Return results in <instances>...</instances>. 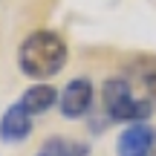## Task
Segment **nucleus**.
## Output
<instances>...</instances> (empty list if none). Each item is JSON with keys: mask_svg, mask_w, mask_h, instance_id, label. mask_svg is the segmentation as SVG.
I'll return each mask as SVG.
<instances>
[{"mask_svg": "<svg viewBox=\"0 0 156 156\" xmlns=\"http://www.w3.org/2000/svg\"><path fill=\"white\" fill-rule=\"evenodd\" d=\"M104 107H107V116L113 119V122H136L139 124L142 119L151 116L153 104L145 98V95H133V87H130V81H124V78H110V81L104 84Z\"/></svg>", "mask_w": 156, "mask_h": 156, "instance_id": "nucleus-2", "label": "nucleus"}, {"mask_svg": "<svg viewBox=\"0 0 156 156\" xmlns=\"http://www.w3.org/2000/svg\"><path fill=\"white\" fill-rule=\"evenodd\" d=\"M133 78L147 90L145 98L151 101V104H156V61H147L145 67H139V69L133 67Z\"/></svg>", "mask_w": 156, "mask_h": 156, "instance_id": "nucleus-8", "label": "nucleus"}, {"mask_svg": "<svg viewBox=\"0 0 156 156\" xmlns=\"http://www.w3.org/2000/svg\"><path fill=\"white\" fill-rule=\"evenodd\" d=\"M29 133H32V113L17 101L0 119V139L3 142H23Z\"/></svg>", "mask_w": 156, "mask_h": 156, "instance_id": "nucleus-4", "label": "nucleus"}, {"mask_svg": "<svg viewBox=\"0 0 156 156\" xmlns=\"http://www.w3.org/2000/svg\"><path fill=\"white\" fill-rule=\"evenodd\" d=\"M58 104H61V113L67 119L84 116V113L93 107V84H90L87 78H75V81H69L67 87H64Z\"/></svg>", "mask_w": 156, "mask_h": 156, "instance_id": "nucleus-3", "label": "nucleus"}, {"mask_svg": "<svg viewBox=\"0 0 156 156\" xmlns=\"http://www.w3.org/2000/svg\"><path fill=\"white\" fill-rule=\"evenodd\" d=\"M38 156H90V145L87 142H69V139L55 136V139L44 142Z\"/></svg>", "mask_w": 156, "mask_h": 156, "instance_id": "nucleus-7", "label": "nucleus"}, {"mask_svg": "<svg viewBox=\"0 0 156 156\" xmlns=\"http://www.w3.org/2000/svg\"><path fill=\"white\" fill-rule=\"evenodd\" d=\"M119 156H151L153 151V130L147 124H130L116 145Z\"/></svg>", "mask_w": 156, "mask_h": 156, "instance_id": "nucleus-5", "label": "nucleus"}, {"mask_svg": "<svg viewBox=\"0 0 156 156\" xmlns=\"http://www.w3.org/2000/svg\"><path fill=\"white\" fill-rule=\"evenodd\" d=\"M20 104L26 107L32 116H35V113H44V110H49V107L55 104V90H52L49 84H38V87H29L26 93H23Z\"/></svg>", "mask_w": 156, "mask_h": 156, "instance_id": "nucleus-6", "label": "nucleus"}, {"mask_svg": "<svg viewBox=\"0 0 156 156\" xmlns=\"http://www.w3.org/2000/svg\"><path fill=\"white\" fill-rule=\"evenodd\" d=\"M17 64L29 78H49L67 64V44L55 32H32L20 44Z\"/></svg>", "mask_w": 156, "mask_h": 156, "instance_id": "nucleus-1", "label": "nucleus"}]
</instances>
